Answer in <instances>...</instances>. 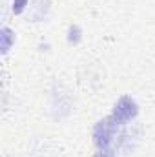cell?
<instances>
[{"label":"cell","mask_w":155,"mask_h":157,"mask_svg":"<svg viewBox=\"0 0 155 157\" xmlns=\"http://www.w3.org/2000/svg\"><path fill=\"white\" fill-rule=\"evenodd\" d=\"M115 121L110 119H104L100 121L97 126H95V132H93V141L95 144L100 148V150H106L110 144H112V139H113V133H115Z\"/></svg>","instance_id":"cell-1"},{"label":"cell","mask_w":155,"mask_h":157,"mask_svg":"<svg viewBox=\"0 0 155 157\" xmlns=\"http://www.w3.org/2000/svg\"><path fill=\"white\" fill-rule=\"evenodd\" d=\"M95 157H115V155H113V154H110L108 150H100V152H99Z\"/></svg>","instance_id":"cell-4"},{"label":"cell","mask_w":155,"mask_h":157,"mask_svg":"<svg viewBox=\"0 0 155 157\" xmlns=\"http://www.w3.org/2000/svg\"><path fill=\"white\" fill-rule=\"evenodd\" d=\"M137 112L139 110H137L135 101H131L130 97H122L115 104V110H113L112 119L115 122H128V121H131V119L137 115Z\"/></svg>","instance_id":"cell-2"},{"label":"cell","mask_w":155,"mask_h":157,"mask_svg":"<svg viewBox=\"0 0 155 157\" xmlns=\"http://www.w3.org/2000/svg\"><path fill=\"white\" fill-rule=\"evenodd\" d=\"M24 2H26V0H17V2H15V6H17V7H15V13H20V11H22Z\"/></svg>","instance_id":"cell-3"}]
</instances>
